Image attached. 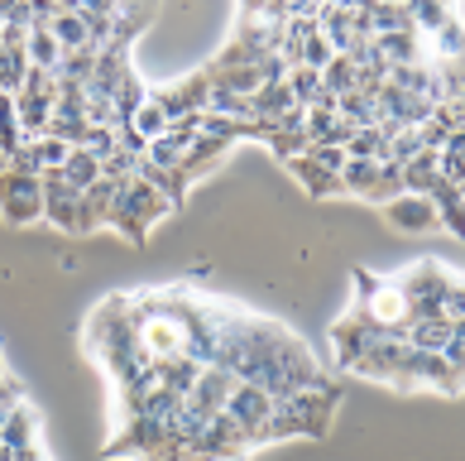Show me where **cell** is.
<instances>
[{
	"label": "cell",
	"mask_w": 465,
	"mask_h": 461,
	"mask_svg": "<svg viewBox=\"0 0 465 461\" xmlns=\"http://www.w3.org/2000/svg\"><path fill=\"white\" fill-rule=\"evenodd\" d=\"M5 168H10V159H5V154H0V174H5Z\"/></svg>",
	"instance_id": "obj_25"
},
{
	"label": "cell",
	"mask_w": 465,
	"mask_h": 461,
	"mask_svg": "<svg viewBox=\"0 0 465 461\" xmlns=\"http://www.w3.org/2000/svg\"><path fill=\"white\" fill-rule=\"evenodd\" d=\"M5 385H10V380H5V361H0V395H5Z\"/></svg>",
	"instance_id": "obj_24"
},
{
	"label": "cell",
	"mask_w": 465,
	"mask_h": 461,
	"mask_svg": "<svg viewBox=\"0 0 465 461\" xmlns=\"http://www.w3.org/2000/svg\"><path fill=\"white\" fill-rule=\"evenodd\" d=\"M374 327H365V322H360V317H341L336 322V327H331V346H336V361L341 366H346V370H355V361H360V356H365L370 346H374Z\"/></svg>",
	"instance_id": "obj_7"
},
{
	"label": "cell",
	"mask_w": 465,
	"mask_h": 461,
	"mask_svg": "<svg viewBox=\"0 0 465 461\" xmlns=\"http://www.w3.org/2000/svg\"><path fill=\"white\" fill-rule=\"evenodd\" d=\"M288 174L298 178L312 197H336V193H341V178L326 174V168H317L312 159H307V154H302V159H288Z\"/></svg>",
	"instance_id": "obj_13"
},
{
	"label": "cell",
	"mask_w": 465,
	"mask_h": 461,
	"mask_svg": "<svg viewBox=\"0 0 465 461\" xmlns=\"http://www.w3.org/2000/svg\"><path fill=\"white\" fill-rule=\"evenodd\" d=\"M427 39H437V58H451V63H460V15L451 10V15H446V25L441 29H432V34H427Z\"/></svg>",
	"instance_id": "obj_21"
},
{
	"label": "cell",
	"mask_w": 465,
	"mask_h": 461,
	"mask_svg": "<svg viewBox=\"0 0 465 461\" xmlns=\"http://www.w3.org/2000/svg\"><path fill=\"white\" fill-rule=\"evenodd\" d=\"M125 125H130V130H134V135H140V140H144V149H149L153 140H163V135H168V121H163V111L153 106V101H144V106L134 111Z\"/></svg>",
	"instance_id": "obj_17"
},
{
	"label": "cell",
	"mask_w": 465,
	"mask_h": 461,
	"mask_svg": "<svg viewBox=\"0 0 465 461\" xmlns=\"http://www.w3.org/2000/svg\"><path fill=\"white\" fill-rule=\"evenodd\" d=\"M226 154H231V149L221 145V140H206V135H197V140L183 149V164H178V174H183L187 183H193V178H202V174H212V168H216L221 159H226Z\"/></svg>",
	"instance_id": "obj_9"
},
{
	"label": "cell",
	"mask_w": 465,
	"mask_h": 461,
	"mask_svg": "<svg viewBox=\"0 0 465 461\" xmlns=\"http://www.w3.org/2000/svg\"><path fill=\"white\" fill-rule=\"evenodd\" d=\"M437 356H441V361H446V366H451V370L460 375V366H465V327H456L451 336H446V346H441Z\"/></svg>",
	"instance_id": "obj_23"
},
{
	"label": "cell",
	"mask_w": 465,
	"mask_h": 461,
	"mask_svg": "<svg viewBox=\"0 0 465 461\" xmlns=\"http://www.w3.org/2000/svg\"><path fill=\"white\" fill-rule=\"evenodd\" d=\"M58 174H63V183H67V187L87 193V187L101 178V159H96L92 149H73V154H67V164L58 168Z\"/></svg>",
	"instance_id": "obj_14"
},
{
	"label": "cell",
	"mask_w": 465,
	"mask_h": 461,
	"mask_svg": "<svg viewBox=\"0 0 465 461\" xmlns=\"http://www.w3.org/2000/svg\"><path fill=\"white\" fill-rule=\"evenodd\" d=\"M144 101H149V87L140 82V73L130 67V73H125V82H120V92H115V125H125L130 115L144 106Z\"/></svg>",
	"instance_id": "obj_15"
},
{
	"label": "cell",
	"mask_w": 465,
	"mask_h": 461,
	"mask_svg": "<svg viewBox=\"0 0 465 461\" xmlns=\"http://www.w3.org/2000/svg\"><path fill=\"white\" fill-rule=\"evenodd\" d=\"M351 317H360L365 327H374L379 336H399L412 327V303L403 298L399 279H379L370 269H355V307Z\"/></svg>",
	"instance_id": "obj_1"
},
{
	"label": "cell",
	"mask_w": 465,
	"mask_h": 461,
	"mask_svg": "<svg viewBox=\"0 0 465 461\" xmlns=\"http://www.w3.org/2000/svg\"><path fill=\"white\" fill-rule=\"evenodd\" d=\"M0 216H5L10 226H34V221L44 216V187H39V178L5 168V174H0Z\"/></svg>",
	"instance_id": "obj_3"
},
{
	"label": "cell",
	"mask_w": 465,
	"mask_h": 461,
	"mask_svg": "<svg viewBox=\"0 0 465 461\" xmlns=\"http://www.w3.org/2000/svg\"><path fill=\"white\" fill-rule=\"evenodd\" d=\"M54 39L67 48V54H77V48H92V34H87V25H82V15L73 10V5H58L54 10V20L44 25Z\"/></svg>",
	"instance_id": "obj_10"
},
{
	"label": "cell",
	"mask_w": 465,
	"mask_h": 461,
	"mask_svg": "<svg viewBox=\"0 0 465 461\" xmlns=\"http://www.w3.org/2000/svg\"><path fill=\"white\" fill-rule=\"evenodd\" d=\"M0 442H5L10 452L39 447V428H34V408H29V404H15V408H10L5 428H0Z\"/></svg>",
	"instance_id": "obj_11"
},
{
	"label": "cell",
	"mask_w": 465,
	"mask_h": 461,
	"mask_svg": "<svg viewBox=\"0 0 465 461\" xmlns=\"http://www.w3.org/2000/svg\"><path fill=\"white\" fill-rule=\"evenodd\" d=\"M307 159H312L317 168H326V174L341 178V164H346V149H331V145H312L307 149Z\"/></svg>",
	"instance_id": "obj_22"
},
{
	"label": "cell",
	"mask_w": 465,
	"mask_h": 461,
	"mask_svg": "<svg viewBox=\"0 0 465 461\" xmlns=\"http://www.w3.org/2000/svg\"><path fill=\"white\" fill-rule=\"evenodd\" d=\"M379 212H384V221H389L393 231H403V236H422V231H432V226H437L432 202L418 197V193H399V197H389Z\"/></svg>",
	"instance_id": "obj_6"
},
{
	"label": "cell",
	"mask_w": 465,
	"mask_h": 461,
	"mask_svg": "<svg viewBox=\"0 0 465 461\" xmlns=\"http://www.w3.org/2000/svg\"><path fill=\"white\" fill-rule=\"evenodd\" d=\"M427 202H432V212H437V226L441 231H451L460 236L465 231V207H460V183H432L427 187Z\"/></svg>",
	"instance_id": "obj_8"
},
{
	"label": "cell",
	"mask_w": 465,
	"mask_h": 461,
	"mask_svg": "<svg viewBox=\"0 0 465 461\" xmlns=\"http://www.w3.org/2000/svg\"><path fill=\"white\" fill-rule=\"evenodd\" d=\"M408 346V341H403ZM418 385H432V389H441V395H460V375L441 361L437 351H403V389H418Z\"/></svg>",
	"instance_id": "obj_4"
},
{
	"label": "cell",
	"mask_w": 465,
	"mask_h": 461,
	"mask_svg": "<svg viewBox=\"0 0 465 461\" xmlns=\"http://www.w3.org/2000/svg\"><path fill=\"white\" fill-rule=\"evenodd\" d=\"M168 212H173V207H168V202L153 193L144 178H130V183L115 193V202H111L106 226H115L130 246H144V231H149L159 216H168Z\"/></svg>",
	"instance_id": "obj_2"
},
{
	"label": "cell",
	"mask_w": 465,
	"mask_h": 461,
	"mask_svg": "<svg viewBox=\"0 0 465 461\" xmlns=\"http://www.w3.org/2000/svg\"><path fill=\"white\" fill-rule=\"evenodd\" d=\"M283 87L292 92V101L307 111V101H312L322 92V73H312V67H288V77H283Z\"/></svg>",
	"instance_id": "obj_20"
},
{
	"label": "cell",
	"mask_w": 465,
	"mask_h": 461,
	"mask_svg": "<svg viewBox=\"0 0 465 461\" xmlns=\"http://www.w3.org/2000/svg\"><path fill=\"white\" fill-rule=\"evenodd\" d=\"M355 82H360V77H355V63H351V58H341V54L322 67V87L331 92V96H346V92H355Z\"/></svg>",
	"instance_id": "obj_18"
},
{
	"label": "cell",
	"mask_w": 465,
	"mask_h": 461,
	"mask_svg": "<svg viewBox=\"0 0 465 461\" xmlns=\"http://www.w3.org/2000/svg\"><path fill=\"white\" fill-rule=\"evenodd\" d=\"M63 54H67V48H63L48 29H29V39H25V58H29V67H39V73H58Z\"/></svg>",
	"instance_id": "obj_12"
},
{
	"label": "cell",
	"mask_w": 465,
	"mask_h": 461,
	"mask_svg": "<svg viewBox=\"0 0 465 461\" xmlns=\"http://www.w3.org/2000/svg\"><path fill=\"white\" fill-rule=\"evenodd\" d=\"M39 187H44V221H54L58 231L77 236V207H82V193H77V187H67L63 174H44Z\"/></svg>",
	"instance_id": "obj_5"
},
{
	"label": "cell",
	"mask_w": 465,
	"mask_h": 461,
	"mask_svg": "<svg viewBox=\"0 0 465 461\" xmlns=\"http://www.w3.org/2000/svg\"><path fill=\"white\" fill-rule=\"evenodd\" d=\"M25 73H29L25 48H0V96H20Z\"/></svg>",
	"instance_id": "obj_16"
},
{
	"label": "cell",
	"mask_w": 465,
	"mask_h": 461,
	"mask_svg": "<svg viewBox=\"0 0 465 461\" xmlns=\"http://www.w3.org/2000/svg\"><path fill=\"white\" fill-rule=\"evenodd\" d=\"M29 149H34V159H39V178H44V174H58V168L67 164V154H73L63 140H54V135H39V140H29Z\"/></svg>",
	"instance_id": "obj_19"
}]
</instances>
